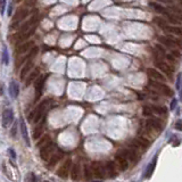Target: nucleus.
<instances>
[{
  "mask_svg": "<svg viewBox=\"0 0 182 182\" xmlns=\"http://www.w3.org/2000/svg\"><path fill=\"white\" fill-rule=\"evenodd\" d=\"M49 103H50V99L42 100V101L35 107V109H34L33 112L31 113V115H29V119H30V121H33L34 123H39L40 121L43 119L44 113H46L47 107H48Z\"/></svg>",
  "mask_w": 182,
  "mask_h": 182,
  "instance_id": "nucleus-1",
  "label": "nucleus"
},
{
  "mask_svg": "<svg viewBox=\"0 0 182 182\" xmlns=\"http://www.w3.org/2000/svg\"><path fill=\"white\" fill-rule=\"evenodd\" d=\"M149 86H152V89H155L156 91L161 92L162 95L166 97H172L173 96V91L171 90L169 86H166L164 82H159V81H155V80L149 79Z\"/></svg>",
  "mask_w": 182,
  "mask_h": 182,
  "instance_id": "nucleus-2",
  "label": "nucleus"
},
{
  "mask_svg": "<svg viewBox=\"0 0 182 182\" xmlns=\"http://www.w3.org/2000/svg\"><path fill=\"white\" fill-rule=\"evenodd\" d=\"M29 14H30V10L27 9L26 7L20 8V9L15 13V15L13 16V20H12L13 21V25H10V29H15L22 21H24L27 16H29Z\"/></svg>",
  "mask_w": 182,
  "mask_h": 182,
  "instance_id": "nucleus-3",
  "label": "nucleus"
},
{
  "mask_svg": "<svg viewBox=\"0 0 182 182\" xmlns=\"http://www.w3.org/2000/svg\"><path fill=\"white\" fill-rule=\"evenodd\" d=\"M158 41H159V43H161V44L167 47V48H171V49H173V48H175V47H178V46H180V44H181L179 40L173 36V34L158 36Z\"/></svg>",
  "mask_w": 182,
  "mask_h": 182,
  "instance_id": "nucleus-4",
  "label": "nucleus"
},
{
  "mask_svg": "<svg viewBox=\"0 0 182 182\" xmlns=\"http://www.w3.org/2000/svg\"><path fill=\"white\" fill-rule=\"evenodd\" d=\"M146 130L148 132H159L163 130V125L158 119L150 117L146 121Z\"/></svg>",
  "mask_w": 182,
  "mask_h": 182,
  "instance_id": "nucleus-5",
  "label": "nucleus"
},
{
  "mask_svg": "<svg viewBox=\"0 0 182 182\" xmlns=\"http://www.w3.org/2000/svg\"><path fill=\"white\" fill-rule=\"evenodd\" d=\"M154 64H155V66L157 67V70H161V72H162L163 74H166V75H169V76H172L173 68L171 67L170 64L163 62L162 59H159V58H157V57H155Z\"/></svg>",
  "mask_w": 182,
  "mask_h": 182,
  "instance_id": "nucleus-6",
  "label": "nucleus"
},
{
  "mask_svg": "<svg viewBox=\"0 0 182 182\" xmlns=\"http://www.w3.org/2000/svg\"><path fill=\"white\" fill-rule=\"evenodd\" d=\"M38 21H39V14H34V15H32L29 20L25 21V22L22 24V26L20 27V34L25 33L26 31L30 30L31 27H33L34 25H36V24H38Z\"/></svg>",
  "mask_w": 182,
  "mask_h": 182,
  "instance_id": "nucleus-7",
  "label": "nucleus"
},
{
  "mask_svg": "<svg viewBox=\"0 0 182 182\" xmlns=\"http://www.w3.org/2000/svg\"><path fill=\"white\" fill-rule=\"evenodd\" d=\"M71 169H72V161L70 158H67L65 162L60 165V167L57 171V175L62 178V179H66L67 176L70 175Z\"/></svg>",
  "mask_w": 182,
  "mask_h": 182,
  "instance_id": "nucleus-8",
  "label": "nucleus"
},
{
  "mask_svg": "<svg viewBox=\"0 0 182 182\" xmlns=\"http://www.w3.org/2000/svg\"><path fill=\"white\" fill-rule=\"evenodd\" d=\"M48 77L47 74L44 75H41L40 77H38L35 81V84H34V96H35V101L40 98L41 93H42L43 86H44V83H46V80Z\"/></svg>",
  "mask_w": 182,
  "mask_h": 182,
  "instance_id": "nucleus-9",
  "label": "nucleus"
},
{
  "mask_svg": "<svg viewBox=\"0 0 182 182\" xmlns=\"http://www.w3.org/2000/svg\"><path fill=\"white\" fill-rule=\"evenodd\" d=\"M54 150H55V145L53 142L47 143V145H44L40 149V157L43 161H48L54 154Z\"/></svg>",
  "mask_w": 182,
  "mask_h": 182,
  "instance_id": "nucleus-10",
  "label": "nucleus"
},
{
  "mask_svg": "<svg viewBox=\"0 0 182 182\" xmlns=\"http://www.w3.org/2000/svg\"><path fill=\"white\" fill-rule=\"evenodd\" d=\"M14 121V112L12 108H7L3 110L2 113V119H1V124L5 129H7L8 126L13 123Z\"/></svg>",
  "mask_w": 182,
  "mask_h": 182,
  "instance_id": "nucleus-11",
  "label": "nucleus"
},
{
  "mask_svg": "<svg viewBox=\"0 0 182 182\" xmlns=\"http://www.w3.org/2000/svg\"><path fill=\"white\" fill-rule=\"evenodd\" d=\"M123 157H125L128 161L130 162L136 163L138 159H139V156H138V152H137V149H122L121 152H119Z\"/></svg>",
  "mask_w": 182,
  "mask_h": 182,
  "instance_id": "nucleus-12",
  "label": "nucleus"
},
{
  "mask_svg": "<svg viewBox=\"0 0 182 182\" xmlns=\"http://www.w3.org/2000/svg\"><path fill=\"white\" fill-rule=\"evenodd\" d=\"M147 74H148L149 79L155 80V81H159V82H165L166 77L161 71L155 70V68H148L147 70Z\"/></svg>",
  "mask_w": 182,
  "mask_h": 182,
  "instance_id": "nucleus-13",
  "label": "nucleus"
},
{
  "mask_svg": "<svg viewBox=\"0 0 182 182\" xmlns=\"http://www.w3.org/2000/svg\"><path fill=\"white\" fill-rule=\"evenodd\" d=\"M91 169H92V173L93 175L98 178V179H103L106 175V172H105V166L100 163H93L91 165Z\"/></svg>",
  "mask_w": 182,
  "mask_h": 182,
  "instance_id": "nucleus-14",
  "label": "nucleus"
},
{
  "mask_svg": "<svg viewBox=\"0 0 182 182\" xmlns=\"http://www.w3.org/2000/svg\"><path fill=\"white\" fill-rule=\"evenodd\" d=\"M133 148L134 149H138V148H140V149H147L150 146V141H149L146 137H138L137 139H134L133 140Z\"/></svg>",
  "mask_w": 182,
  "mask_h": 182,
  "instance_id": "nucleus-15",
  "label": "nucleus"
},
{
  "mask_svg": "<svg viewBox=\"0 0 182 182\" xmlns=\"http://www.w3.org/2000/svg\"><path fill=\"white\" fill-rule=\"evenodd\" d=\"M166 20L171 25H181L182 24V16L181 15H176V14L171 13L169 10V13L165 14Z\"/></svg>",
  "mask_w": 182,
  "mask_h": 182,
  "instance_id": "nucleus-16",
  "label": "nucleus"
},
{
  "mask_svg": "<svg viewBox=\"0 0 182 182\" xmlns=\"http://www.w3.org/2000/svg\"><path fill=\"white\" fill-rule=\"evenodd\" d=\"M115 164L119 166V169L121 171H125L128 169V166H129V161L125 157H123L121 154H117L115 156Z\"/></svg>",
  "mask_w": 182,
  "mask_h": 182,
  "instance_id": "nucleus-17",
  "label": "nucleus"
},
{
  "mask_svg": "<svg viewBox=\"0 0 182 182\" xmlns=\"http://www.w3.org/2000/svg\"><path fill=\"white\" fill-rule=\"evenodd\" d=\"M34 47V42L33 41H26V42H23L21 43L20 46L16 48V54L17 55H20V54H25L27 51H30L32 48Z\"/></svg>",
  "mask_w": 182,
  "mask_h": 182,
  "instance_id": "nucleus-18",
  "label": "nucleus"
},
{
  "mask_svg": "<svg viewBox=\"0 0 182 182\" xmlns=\"http://www.w3.org/2000/svg\"><path fill=\"white\" fill-rule=\"evenodd\" d=\"M166 33H170V34H173V35H176V36H182V26L181 25H166V27L164 29Z\"/></svg>",
  "mask_w": 182,
  "mask_h": 182,
  "instance_id": "nucleus-19",
  "label": "nucleus"
},
{
  "mask_svg": "<svg viewBox=\"0 0 182 182\" xmlns=\"http://www.w3.org/2000/svg\"><path fill=\"white\" fill-rule=\"evenodd\" d=\"M32 67H33V60H32V59L27 60L26 63H25V65L23 66V68L21 70V74H20L21 79H22V80L25 79V76H26L27 74H29V73L32 71Z\"/></svg>",
  "mask_w": 182,
  "mask_h": 182,
  "instance_id": "nucleus-20",
  "label": "nucleus"
},
{
  "mask_svg": "<svg viewBox=\"0 0 182 182\" xmlns=\"http://www.w3.org/2000/svg\"><path fill=\"white\" fill-rule=\"evenodd\" d=\"M18 92H20V86L18 83L15 80H12L9 83V93L13 98H17L18 97Z\"/></svg>",
  "mask_w": 182,
  "mask_h": 182,
  "instance_id": "nucleus-21",
  "label": "nucleus"
},
{
  "mask_svg": "<svg viewBox=\"0 0 182 182\" xmlns=\"http://www.w3.org/2000/svg\"><path fill=\"white\" fill-rule=\"evenodd\" d=\"M20 126H21V133H22V137H23L24 141H25L26 146H30V139H29V134H27V129H26V125H25V122H24L23 119H21Z\"/></svg>",
  "mask_w": 182,
  "mask_h": 182,
  "instance_id": "nucleus-22",
  "label": "nucleus"
},
{
  "mask_svg": "<svg viewBox=\"0 0 182 182\" xmlns=\"http://www.w3.org/2000/svg\"><path fill=\"white\" fill-rule=\"evenodd\" d=\"M105 172L107 173V176L109 178H114L116 175V169L115 164L113 162H107L105 164Z\"/></svg>",
  "mask_w": 182,
  "mask_h": 182,
  "instance_id": "nucleus-23",
  "label": "nucleus"
},
{
  "mask_svg": "<svg viewBox=\"0 0 182 182\" xmlns=\"http://www.w3.org/2000/svg\"><path fill=\"white\" fill-rule=\"evenodd\" d=\"M150 6H152V8L155 10V12L162 14V15H165V14L169 13V9L165 8L162 3H159V2H150Z\"/></svg>",
  "mask_w": 182,
  "mask_h": 182,
  "instance_id": "nucleus-24",
  "label": "nucleus"
},
{
  "mask_svg": "<svg viewBox=\"0 0 182 182\" xmlns=\"http://www.w3.org/2000/svg\"><path fill=\"white\" fill-rule=\"evenodd\" d=\"M70 174H71V179H72L73 181H79L80 180V165L77 163L72 166Z\"/></svg>",
  "mask_w": 182,
  "mask_h": 182,
  "instance_id": "nucleus-25",
  "label": "nucleus"
},
{
  "mask_svg": "<svg viewBox=\"0 0 182 182\" xmlns=\"http://www.w3.org/2000/svg\"><path fill=\"white\" fill-rule=\"evenodd\" d=\"M39 74H40V70H39V68H34V70L31 72L30 75L27 76L26 81H25V86H29L31 83L33 82L34 80L38 79V77H39Z\"/></svg>",
  "mask_w": 182,
  "mask_h": 182,
  "instance_id": "nucleus-26",
  "label": "nucleus"
},
{
  "mask_svg": "<svg viewBox=\"0 0 182 182\" xmlns=\"http://www.w3.org/2000/svg\"><path fill=\"white\" fill-rule=\"evenodd\" d=\"M36 30V25H34L33 27H31L30 30L26 31L25 33L23 34H20V36H18V42H21V41H23V40H26V39H30V36H32L34 34V32H35Z\"/></svg>",
  "mask_w": 182,
  "mask_h": 182,
  "instance_id": "nucleus-27",
  "label": "nucleus"
},
{
  "mask_svg": "<svg viewBox=\"0 0 182 182\" xmlns=\"http://www.w3.org/2000/svg\"><path fill=\"white\" fill-rule=\"evenodd\" d=\"M150 108L152 110V114H157V115H166V113H167V109L164 106H156V105H154V106H150Z\"/></svg>",
  "mask_w": 182,
  "mask_h": 182,
  "instance_id": "nucleus-28",
  "label": "nucleus"
},
{
  "mask_svg": "<svg viewBox=\"0 0 182 182\" xmlns=\"http://www.w3.org/2000/svg\"><path fill=\"white\" fill-rule=\"evenodd\" d=\"M62 156H63V154H62L60 152L53 154V155H51V157L49 158V166L56 165L57 163H58V162L60 161V158H62Z\"/></svg>",
  "mask_w": 182,
  "mask_h": 182,
  "instance_id": "nucleus-29",
  "label": "nucleus"
},
{
  "mask_svg": "<svg viewBox=\"0 0 182 182\" xmlns=\"http://www.w3.org/2000/svg\"><path fill=\"white\" fill-rule=\"evenodd\" d=\"M83 174H84V179L86 180H90L92 178L93 173H92V169H91V166L86 164L84 167H83Z\"/></svg>",
  "mask_w": 182,
  "mask_h": 182,
  "instance_id": "nucleus-30",
  "label": "nucleus"
},
{
  "mask_svg": "<svg viewBox=\"0 0 182 182\" xmlns=\"http://www.w3.org/2000/svg\"><path fill=\"white\" fill-rule=\"evenodd\" d=\"M1 59H2V63L5 64V65H8V64H9V53H8V49H7L6 46H3V48H2Z\"/></svg>",
  "mask_w": 182,
  "mask_h": 182,
  "instance_id": "nucleus-31",
  "label": "nucleus"
},
{
  "mask_svg": "<svg viewBox=\"0 0 182 182\" xmlns=\"http://www.w3.org/2000/svg\"><path fill=\"white\" fill-rule=\"evenodd\" d=\"M155 22H156V24L158 25L162 30H164L166 27V25H169V22H167V20H164V18H162V17H156L155 18Z\"/></svg>",
  "mask_w": 182,
  "mask_h": 182,
  "instance_id": "nucleus-32",
  "label": "nucleus"
},
{
  "mask_svg": "<svg viewBox=\"0 0 182 182\" xmlns=\"http://www.w3.org/2000/svg\"><path fill=\"white\" fill-rule=\"evenodd\" d=\"M49 142H50V137L48 136V134H46V136H43L40 138L38 143H36V146L41 148V147H43L44 145H47V143H49Z\"/></svg>",
  "mask_w": 182,
  "mask_h": 182,
  "instance_id": "nucleus-33",
  "label": "nucleus"
},
{
  "mask_svg": "<svg viewBox=\"0 0 182 182\" xmlns=\"http://www.w3.org/2000/svg\"><path fill=\"white\" fill-rule=\"evenodd\" d=\"M167 9L173 14H176V15H181L182 16V8L179 6H175V5H171V6H167Z\"/></svg>",
  "mask_w": 182,
  "mask_h": 182,
  "instance_id": "nucleus-34",
  "label": "nucleus"
},
{
  "mask_svg": "<svg viewBox=\"0 0 182 182\" xmlns=\"http://www.w3.org/2000/svg\"><path fill=\"white\" fill-rule=\"evenodd\" d=\"M155 166H156V158L152 161L150 164H149L148 166V169H147V171H146V178H149V176L152 175V172H154V169H155Z\"/></svg>",
  "mask_w": 182,
  "mask_h": 182,
  "instance_id": "nucleus-35",
  "label": "nucleus"
},
{
  "mask_svg": "<svg viewBox=\"0 0 182 182\" xmlns=\"http://www.w3.org/2000/svg\"><path fill=\"white\" fill-rule=\"evenodd\" d=\"M43 132V124H40L39 126H36L35 129H34V132H33V138L34 139H38L41 137Z\"/></svg>",
  "mask_w": 182,
  "mask_h": 182,
  "instance_id": "nucleus-36",
  "label": "nucleus"
},
{
  "mask_svg": "<svg viewBox=\"0 0 182 182\" xmlns=\"http://www.w3.org/2000/svg\"><path fill=\"white\" fill-rule=\"evenodd\" d=\"M25 182H36V178L34 175V173L29 172L25 176Z\"/></svg>",
  "mask_w": 182,
  "mask_h": 182,
  "instance_id": "nucleus-37",
  "label": "nucleus"
},
{
  "mask_svg": "<svg viewBox=\"0 0 182 182\" xmlns=\"http://www.w3.org/2000/svg\"><path fill=\"white\" fill-rule=\"evenodd\" d=\"M156 48V51L159 54V55H162V56H164L165 55V49H164V47H163V44H161V43H157L155 46Z\"/></svg>",
  "mask_w": 182,
  "mask_h": 182,
  "instance_id": "nucleus-38",
  "label": "nucleus"
},
{
  "mask_svg": "<svg viewBox=\"0 0 182 182\" xmlns=\"http://www.w3.org/2000/svg\"><path fill=\"white\" fill-rule=\"evenodd\" d=\"M143 115H146V116L152 115V108H150V106H146L145 108H143Z\"/></svg>",
  "mask_w": 182,
  "mask_h": 182,
  "instance_id": "nucleus-39",
  "label": "nucleus"
},
{
  "mask_svg": "<svg viewBox=\"0 0 182 182\" xmlns=\"http://www.w3.org/2000/svg\"><path fill=\"white\" fill-rule=\"evenodd\" d=\"M166 56V58L170 60V63L171 64H175V57L173 56L172 54H170V55H165Z\"/></svg>",
  "mask_w": 182,
  "mask_h": 182,
  "instance_id": "nucleus-40",
  "label": "nucleus"
},
{
  "mask_svg": "<svg viewBox=\"0 0 182 182\" xmlns=\"http://www.w3.org/2000/svg\"><path fill=\"white\" fill-rule=\"evenodd\" d=\"M156 2H159L162 3V5H170L171 0H156Z\"/></svg>",
  "mask_w": 182,
  "mask_h": 182,
  "instance_id": "nucleus-41",
  "label": "nucleus"
},
{
  "mask_svg": "<svg viewBox=\"0 0 182 182\" xmlns=\"http://www.w3.org/2000/svg\"><path fill=\"white\" fill-rule=\"evenodd\" d=\"M171 54H172V55H173L174 57H175V58H176V57H180V53H179V51H178L176 49H173V50H172V53H171Z\"/></svg>",
  "mask_w": 182,
  "mask_h": 182,
  "instance_id": "nucleus-42",
  "label": "nucleus"
},
{
  "mask_svg": "<svg viewBox=\"0 0 182 182\" xmlns=\"http://www.w3.org/2000/svg\"><path fill=\"white\" fill-rule=\"evenodd\" d=\"M5 8H6V0H2V2H1V13L5 12Z\"/></svg>",
  "mask_w": 182,
  "mask_h": 182,
  "instance_id": "nucleus-43",
  "label": "nucleus"
},
{
  "mask_svg": "<svg viewBox=\"0 0 182 182\" xmlns=\"http://www.w3.org/2000/svg\"><path fill=\"white\" fill-rule=\"evenodd\" d=\"M8 152H9L10 156H12L13 158H15V152H14V149H8Z\"/></svg>",
  "mask_w": 182,
  "mask_h": 182,
  "instance_id": "nucleus-44",
  "label": "nucleus"
},
{
  "mask_svg": "<svg viewBox=\"0 0 182 182\" xmlns=\"http://www.w3.org/2000/svg\"><path fill=\"white\" fill-rule=\"evenodd\" d=\"M176 129H179V130L182 129V128H181V122H178V123H176Z\"/></svg>",
  "mask_w": 182,
  "mask_h": 182,
  "instance_id": "nucleus-45",
  "label": "nucleus"
},
{
  "mask_svg": "<svg viewBox=\"0 0 182 182\" xmlns=\"http://www.w3.org/2000/svg\"><path fill=\"white\" fill-rule=\"evenodd\" d=\"M174 106H175V100H174V101H173V103H172V106H171V108H174Z\"/></svg>",
  "mask_w": 182,
  "mask_h": 182,
  "instance_id": "nucleus-46",
  "label": "nucleus"
},
{
  "mask_svg": "<svg viewBox=\"0 0 182 182\" xmlns=\"http://www.w3.org/2000/svg\"><path fill=\"white\" fill-rule=\"evenodd\" d=\"M178 1H179V3H180V7L182 8V0H178Z\"/></svg>",
  "mask_w": 182,
  "mask_h": 182,
  "instance_id": "nucleus-47",
  "label": "nucleus"
},
{
  "mask_svg": "<svg viewBox=\"0 0 182 182\" xmlns=\"http://www.w3.org/2000/svg\"><path fill=\"white\" fill-rule=\"evenodd\" d=\"M43 182H49V181H43Z\"/></svg>",
  "mask_w": 182,
  "mask_h": 182,
  "instance_id": "nucleus-48",
  "label": "nucleus"
}]
</instances>
